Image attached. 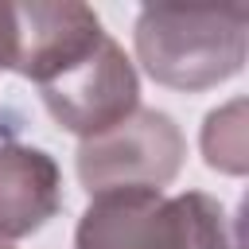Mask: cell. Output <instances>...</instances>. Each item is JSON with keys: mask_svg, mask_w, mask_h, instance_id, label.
Masks as SVG:
<instances>
[{"mask_svg": "<svg viewBox=\"0 0 249 249\" xmlns=\"http://www.w3.org/2000/svg\"><path fill=\"white\" fill-rule=\"evenodd\" d=\"M132 43L152 82L202 93L241 74L249 54V4H148L136 16Z\"/></svg>", "mask_w": 249, "mask_h": 249, "instance_id": "1", "label": "cell"}, {"mask_svg": "<svg viewBox=\"0 0 249 249\" xmlns=\"http://www.w3.org/2000/svg\"><path fill=\"white\" fill-rule=\"evenodd\" d=\"M74 249H237L218 198L202 191H101L78 218Z\"/></svg>", "mask_w": 249, "mask_h": 249, "instance_id": "2", "label": "cell"}, {"mask_svg": "<svg viewBox=\"0 0 249 249\" xmlns=\"http://www.w3.org/2000/svg\"><path fill=\"white\" fill-rule=\"evenodd\" d=\"M187 156V140L171 113L136 105L113 128L78 144V179L89 195L101 191H163Z\"/></svg>", "mask_w": 249, "mask_h": 249, "instance_id": "3", "label": "cell"}, {"mask_svg": "<svg viewBox=\"0 0 249 249\" xmlns=\"http://www.w3.org/2000/svg\"><path fill=\"white\" fill-rule=\"evenodd\" d=\"M39 97L58 128L89 140L113 128L117 121H124L140 105V82H136V66L105 31L93 47H86L62 70L39 82Z\"/></svg>", "mask_w": 249, "mask_h": 249, "instance_id": "4", "label": "cell"}, {"mask_svg": "<svg viewBox=\"0 0 249 249\" xmlns=\"http://www.w3.org/2000/svg\"><path fill=\"white\" fill-rule=\"evenodd\" d=\"M16 16V54L12 70L31 78L35 86L47 82L54 70H62L70 58H78L86 47H93L105 27L86 4H12Z\"/></svg>", "mask_w": 249, "mask_h": 249, "instance_id": "5", "label": "cell"}, {"mask_svg": "<svg viewBox=\"0 0 249 249\" xmlns=\"http://www.w3.org/2000/svg\"><path fill=\"white\" fill-rule=\"evenodd\" d=\"M62 210V171L35 144H0V241L43 230Z\"/></svg>", "mask_w": 249, "mask_h": 249, "instance_id": "6", "label": "cell"}, {"mask_svg": "<svg viewBox=\"0 0 249 249\" xmlns=\"http://www.w3.org/2000/svg\"><path fill=\"white\" fill-rule=\"evenodd\" d=\"M202 156L214 171L245 175V101H230L214 109L202 124Z\"/></svg>", "mask_w": 249, "mask_h": 249, "instance_id": "7", "label": "cell"}, {"mask_svg": "<svg viewBox=\"0 0 249 249\" xmlns=\"http://www.w3.org/2000/svg\"><path fill=\"white\" fill-rule=\"evenodd\" d=\"M12 54H16V16L12 4H0V70H12Z\"/></svg>", "mask_w": 249, "mask_h": 249, "instance_id": "8", "label": "cell"}, {"mask_svg": "<svg viewBox=\"0 0 249 249\" xmlns=\"http://www.w3.org/2000/svg\"><path fill=\"white\" fill-rule=\"evenodd\" d=\"M0 249H12V245H4V241H0Z\"/></svg>", "mask_w": 249, "mask_h": 249, "instance_id": "9", "label": "cell"}]
</instances>
